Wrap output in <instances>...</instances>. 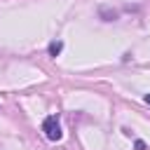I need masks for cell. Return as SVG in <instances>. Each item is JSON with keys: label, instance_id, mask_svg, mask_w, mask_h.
Masks as SVG:
<instances>
[{"label": "cell", "instance_id": "3", "mask_svg": "<svg viewBox=\"0 0 150 150\" xmlns=\"http://www.w3.org/2000/svg\"><path fill=\"white\" fill-rule=\"evenodd\" d=\"M136 150H145V143L143 141H136Z\"/></svg>", "mask_w": 150, "mask_h": 150}, {"label": "cell", "instance_id": "1", "mask_svg": "<svg viewBox=\"0 0 150 150\" xmlns=\"http://www.w3.org/2000/svg\"><path fill=\"white\" fill-rule=\"evenodd\" d=\"M42 131L49 141H61L63 131H61V124H59V117L56 115H49L45 122H42Z\"/></svg>", "mask_w": 150, "mask_h": 150}, {"label": "cell", "instance_id": "2", "mask_svg": "<svg viewBox=\"0 0 150 150\" xmlns=\"http://www.w3.org/2000/svg\"><path fill=\"white\" fill-rule=\"evenodd\" d=\"M61 49H63V42L61 40H54V42H49V49L47 52H49V56H59Z\"/></svg>", "mask_w": 150, "mask_h": 150}, {"label": "cell", "instance_id": "4", "mask_svg": "<svg viewBox=\"0 0 150 150\" xmlns=\"http://www.w3.org/2000/svg\"><path fill=\"white\" fill-rule=\"evenodd\" d=\"M145 103H148V105H150V94H145Z\"/></svg>", "mask_w": 150, "mask_h": 150}]
</instances>
